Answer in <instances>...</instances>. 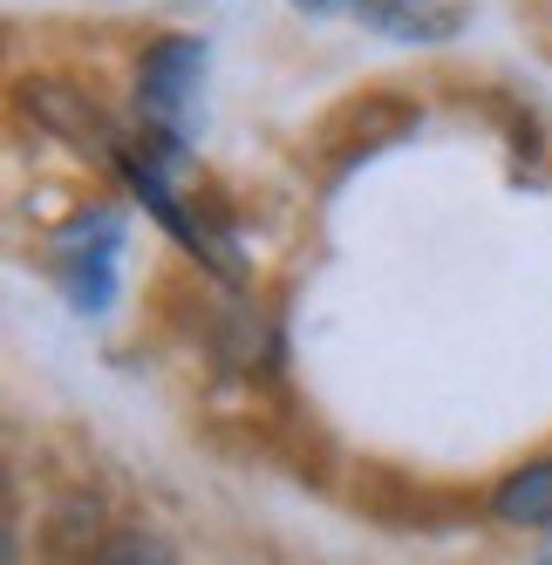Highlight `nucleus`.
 <instances>
[{
    "label": "nucleus",
    "instance_id": "f257e3e1",
    "mask_svg": "<svg viewBox=\"0 0 552 565\" xmlns=\"http://www.w3.org/2000/svg\"><path fill=\"white\" fill-rule=\"evenodd\" d=\"M294 8H307V14L348 8V14H362L369 28L396 34V42H444V34H457V21H464L450 0H294Z\"/></svg>",
    "mask_w": 552,
    "mask_h": 565
},
{
    "label": "nucleus",
    "instance_id": "f03ea898",
    "mask_svg": "<svg viewBox=\"0 0 552 565\" xmlns=\"http://www.w3.org/2000/svg\"><path fill=\"white\" fill-rule=\"evenodd\" d=\"M199 68H205V49L199 42H184V34H171V42H157L150 55H144V103H157V109H178L184 96H191V83H199Z\"/></svg>",
    "mask_w": 552,
    "mask_h": 565
},
{
    "label": "nucleus",
    "instance_id": "7ed1b4c3",
    "mask_svg": "<svg viewBox=\"0 0 552 565\" xmlns=\"http://www.w3.org/2000/svg\"><path fill=\"white\" fill-rule=\"evenodd\" d=\"M491 511L505 524H552V463H526L519 477H505Z\"/></svg>",
    "mask_w": 552,
    "mask_h": 565
},
{
    "label": "nucleus",
    "instance_id": "20e7f679",
    "mask_svg": "<svg viewBox=\"0 0 552 565\" xmlns=\"http://www.w3.org/2000/svg\"><path fill=\"white\" fill-rule=\"evenodd\" d=\"M34 109H42V116H55V124H68L62 137H75V143H103V130H109L96 109H75L62 89H42V96H34Z\"/></svg>",
    "mask_w": 552,
    "mask_h": 565
},
{
    "label": "nucleus",
    "instance_id": "39448f33",
    "mask_svg": "<svg viewBox=\"0 0 552 565\" xmlns=\"http://www.w3.org/2000/svg\"><path fill=\"white\" fill-rule=\"evenodd\" d=\"M89 565H171V552L157 539H144V532H116L109 545H96Z\"/></svg>",
    "mask_w": 552,
    "mask_h": 565
}]
</instances>
